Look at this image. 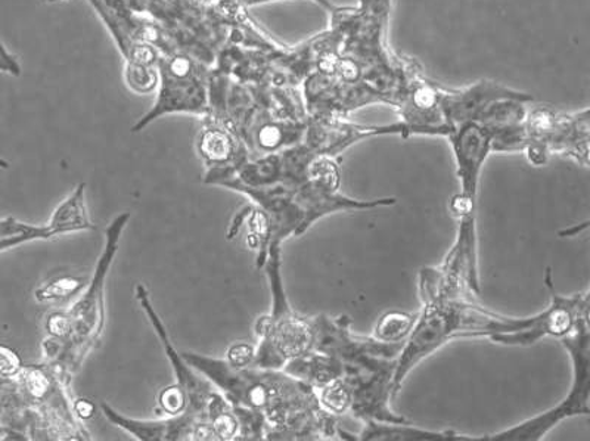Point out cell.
Returning <instances> with one entry per match:
<instances>
[{"label":"cell","instance_id":"cell-1","mask_svg":"<svg viewBox=\"0 0 590 441\" xmlns=\"http://www.w3.org/2000/svg\"><path fill=\"white\" fill-rule=\"evenodd\" d=\"M531 318H507L480 308L472 298H433L423 301L411 334L399 353L394 390L399 394L404 380L423 360L455 338H491L497 334L522 333L536 325Z\"/></svg>","mask_w":590,"mask_h":441},{"label":"cell","instance_id":"cell-2","mask_svg":"<svg viewBox=\"0 0 590 441\" xmlns=\"http://www.w3.org/2000/svg\"><path fill=\"white\" fill-rule=\"evenodd\" d=\"M570 353L573 362V384L568 396L545 414L527 419L508 430L488 436H475L474 441H534L541 440L547 432L563 422L564 419L589 415V319L583 321L576 331L559 339Z\"/></svg>","mask_w":590,"mask_h":441},{"label":"cell","instance_id":"cell-3","mask_svg":"<svg viewBox=\"0 0 590 441\" xmlns=\"http://www.w3.org/2000/svg\"><path fill=\"white\" fill-rule=\"evenodd\" d=\"M524 153L534 166H543L551 155L570 157L589 166V109L567 116L539 108L527 112Z\"/></svg>","mask_w":590,"mask_h":441},{"label":"cell","instance_id":"cell-4","mask_svg":"<svg viewBox=\"0 0 590 441\" xmlns=\"http://www.w3.org/2000/svg\"><path fill=\"white\" fill-rule=\"evenodd\" d=\"M398 359L365 355L343 365L344 380L352 389V407L349 414L364 424H411L391 409L398 393L394 390V372Z\"/></svg>","mask_w":590,"mask_h":441},{"label":"cell","instance_id":"cell-5","mask_svg":"<svg viewBox=\"0 0 590 441\" xmlns=\"http://www.w3.org/2000/svg\"><path fill=\"white\" fill-rule=\"evenodd\" d=\"M256 331L260 337L256 368L282 369L288 360L314 350L310 319L295 313L290 302L273 305L272 313L259 319Z\"/></svg>","mask_w":590,"mask_h":441},{"label":"cell","instance_id":"cell-6","mask_svg":"<svg viewBox=\"0 0 590 441\" xmlns=\"http://www.w3.org/2000/svg\"><path fill=\"white\" fill-rule=\"evenodd\" d=\"M157 69L158 98L154 108L133 126V133L141 132L160 116L170 112L204 115L209 109V91L197 73L196 62L184 55H175L170 58H160Z\"/></svg>","mask_w":590,"mask_h":441},{"label":"cell","instance_id":"cell-7","mask_svg":"<svg viewBox=\"0 0 590 441\" xmlns=\"http://www.w3.org/2000/svg\"><path fill=\"white\" fill-rule=\"evenodd\" d=\"M545 285L551 294L550 308L539 313L536 325L522 333L493 335L491 342L504 346H531L545 337L564 338L570 335L581 322L589 319V291L571 297L559 296L555 289L552 269L545 273Z\"/></svg>","mask_w":590,"mask_h":441},{"label":"cell","instance_id":"cell-8","mask_svg":"<svg viewBox=\"0 0 590 441\" xmlns=\"http://www.w3.org/2000/svg\"><path fill=\"white\" fill-rule=\"evenodd\" d=\"M390 7L391 0H361L359 8L353 10L352 15L345 14L344 11L332 12L334 20L349 24L345 27L343 25V28L349 31L345 50L353 55L357 64L361 61L369 64V58H381L384 64L391 65V62L386 60V50L381 46Z\"/></svg>","mask_w":590,"mask_h":441},{"label":"cell","instance_id":"cell-9","mask_svg":"<svg viewBox=\"0 0 590 441\" xmlns=\"http://www.w3.org/2000/svg\"><path fill=\"white\" fill-rule=\"evenodd\" d=\"M130 213L120 214L116 221L107 229V246L103 255H101L98 266H96L94 281L91 288L70 310L69 317L73 322V334L75 339L92 338L94 330L101 331V325L104 322V283L108 275V269L111 266L114 255L117 253L118 241L123 233L125 226L128 225Z\"/></svg>","mask_w":590,"mask_h":441},{"label":"cell","instance_id":"cell-10","mask_svg":"<svg viewBox=\"0 0 590 441\" xmlns=\"http://www.w3.org/2000/svg\"><path fill=\"white\" fill-rule=\"evenodd\" d=\"M502 99L533 100L530 95L520 94L497 83L480 82L463 91H442V116H445L446 124L453 130L463 123H471V121L475 123L484 109Z\"/></svg>","mask_w":590,"mask_h":441},{"label":"cell","instance_id":"cell-11","mask_svg":"<svg viewBox=\"0 0 590 441\" xmlns=\"http://www.w3.org/2000/svg\"><path fill=\"white\" fill-rule=\"evenodd\" d=\"M294 200L303 213L300 235L307 233L310 226L320 218L330 216L332 213L391 207L398 203L393 196L368 201L350 199V196L341 194L340 191H330V189L319 187L310 180L294 189Z\"/></svg>","mask_w":590,"mask_h":441},{"label":"cell","instance_id":"cell-12","mask_svg":"<svg viewBox=\"0 0 590 441\" xmlns=\"http://www.w3.org/2000/svg\"><path fill=\"white\" fill-rule=\"evenodd\" d=\"M282 369L314 390L322 389L344 376L343 363L337 357L315 350L288 360Z\"/></svg>","mask_w":590,"mask_h":441},{"label":"cell","instance_id":"cell-13","mask_svg":"<svg viewBox=\"0 0 590 441\" xmlns=\"http://www.w3.org/2000/svg\"><path fill=\"white\" fill-rule=\"evenodd\" d=\"M48 226L52 237L55 235L78 233V230H95V225L88 221L86 203H84V183L74 189L69 199L62 201L55 208Z\"/></svg>","mask_w":590,"mask_h":441},{"label":"cell","instance_id":"cell-14","mask_svg":"<svg viewBox=\"0 0 590 441\" xmlns=\"http://www.w3.org/2000/svg\"><path fill=\"white\" fill-rule=\"evenodd\" d=\"M103 409L109 421L125 428L126 431L132 432L133 436H137V439L141 440L180 439L184 436L185 426H189V422H191V418L185 419V417L164 422L132 421V419L120 417L108 405H103Z\"/></svg>","mask_w":590,"mask_h":441},{"label":"cell","instance_id":"cell-15","mask_svg":"<svg viewBox=\"0 0 590 441\" xmlns=\"http://www.w3.org/2000/svg\"><path fill=\"white\" fill-rule=\"evenodd\" d=\"M416 318L418 313L399 312V310L384 313L375 323L373 338L387 344L404 343L415 325Z\"/></svg>","mask_w":590,"mask_h":441},{"label":"cell","instance_id":"cell-16","mask_svg":"<svg viewBox=\"0 0 590 441\" xmlns=\"http://www.w3.org/2000/svg\"><path fill=\"white\" fill-rule=\"evenodd\" d=\"M198 151L206 163L226 164L232 162L235 153V142L229 130L209 128L202 130L198 140Z\"/></svg>","mask_w":590,"mask_h":441},{"label":"cell","instance_id":"cell-17","mask_svg":"<svg viewBox=\"0 0 590 441\" xmlns=\"http://www.w3.org/2000/svg\"><path fill=\"white\" fill-rule=\"evenodd\" d=\"M316 396H318L320 407L335 418L349 414L350 407H352V389L343 377L316 390Z\"/></svg>","mask_w":590,"mask_h":441},{"label":"cell","instance_id":"cell-18","mask_svg":"<svg viewBox=\"0 0 590 441\" xmlns=\"http://www.w3.org/2000/svg\"><path fill=\"white\" fill-rule=\"evenodd\" d=\"M126 83L137 94L146 95L157 90L160 74L157 65L126 61Z\"/></svg>","mask_w":590,"mask_h":441},{"label":"cell","instance_id":"cell-19","mask_svg":"<svg viewBox=\"0 0 590 441\" xmlns=\"http://www.w3.org/2000/svg\"><path fill=\"white\" fill-rule=\"evenodd\" d=\"M82 287V279L74 278V276H61V278L37 289L36 298L39 301L62 300V298L73 296Z\"/></svg>","mask_w":590,"mask_h":441},{"label":"cell","instance_id":"cell-20","mask_svg":"<svg viewBox=\"0 0 590 441\" xmlns=\"http://www.w3.org/2000/svg\"><path fill=\"white\" fill-rule=\"evenodd\" d=\"M188 401L189 397L187 390H185L180 384L164 389L163 392L160 393L158 397V403L160 406H162V410L166 412L168 415H173V417L184 414L185 407L188 405Z\"/></svg>","mask_w":590,"mask_h":441},{"label":"cell","instance_id":"cell-21","mask_svg":"<svg viewBox=\"0 0 590 441\" xmlns=\"http://www.w3.org/2000/svg\"><path fill=\"white\" fill-rule=\"evenodd\" d=\"M213 431L216 434L217 439L231 440L238 434L239 421L236 419L235 415H232L231 412L221 410L219 414L213 415Z\"/></svg>","mask_w":590,"mask_h":441},{"label":"cell","instance_id":"cell-22","mask_svg":"<svg viewBox=\"0 0 590 441\" xmlns=\"http://www.w3.org/2000/svg\"><path fill=\"white\" fill-rule=\"evenodd\" d=\"M256 347L239 343L227 350V363L235 369H246L255 363Z\"/></svg>","mask_w":590,"mask_h":441},{"label":"cell","instance_id":"cell-23","mask_svg":"<svg viewBox=\"0 0 590 441\" xmlns=\"http://www.w3.org/2000/svg\"><path fill=\"white\" fill-rule=\"evenodd\" d=\"M46 330L57 338H66L73 334V322L69 313H52L46 321Z\"/></svg>","mask_w":590,"mask_h":441},{"label":"cell","instance_id":"cell-24","mask_svg":"<svg viewBox=\"0 0 590 441\" xmlns=\"http://www.w3.org/2000/svg\"><path fill=\"white\" fill-rule=\"evenodd\" d=\"M21 360L16 353L0 346V376L11 377L20 371Z\"/></svg>","mask_w":590,"mask_h":441},{"label":"cell","instance_id":"cell-25","mask_svg":"<svg viewBox=\"0 0 590 441\" xmlns=\"http://www.w3.org/2000/svg\"><path fill=\"white\" fill-rule=\"evenodd\" d=\"M0 73H7L11 75L21 74L20 62L16 61V57L5 48V45L0 41Z\"/></svg>","mask_w":590,"mask_h":441},{"label":"cell","instance_id":"cell-26","mask_svg":"<svg viewBox=\"0 0 590 441\" xmlns=\"http://www.w3.org/2000/svg\"><path fill=\"white\" fill-rule=\"evenodd\" d=\"M27 388L33 396L42 397L48 392L49 382L46 380L44 373L35 369V371L30 372L27 376Z\"/></svg>","mask_w":590,"mask_h":441},{"label":"cell","instance_id":"cell-27","mask_svg":"<svg viewBox=\"0 0 590 441\" xmlns=\"http://www.w3.org/2000/svg\"><path fill=\"white\" fill-rule=\"evenodd\" d=\"M75 412H78L80 418L88 419L94 417L95 405L91 401H86V398H79L75 402Z\"/></svg>","mask_w":590,"mask_h":441},{"label":"cell","instance_id":"cell-28","mask_svg":"<svg viewBox=\"0 0 590 441\" xmlns=\"http://www.w3.org/2000/svg\"><path fill=\"white\" fill-rule=\"evenodd\" d=\"M244 7H257L264 5V3L278 2V0H239ZM316 3H319L320 7L327 8L331 12L335 11V8L331 5L328 0H315Z\"/></svg>","mask_w":590,"mask_h":441},{"label":"cell","instance_id":"cell-29","mask_svg":"<svg viewBox=\"0 0 590 441\" xmlns=\"http://www.w3.org/2000/svg\"><path fill=\"white\" fill-rule=\"evenodd\" d=\"M8 167H10V163L7 159L0 158V169H8Z\"/></svg>","mask_w":590,"mask_h":441}]
</instances>
